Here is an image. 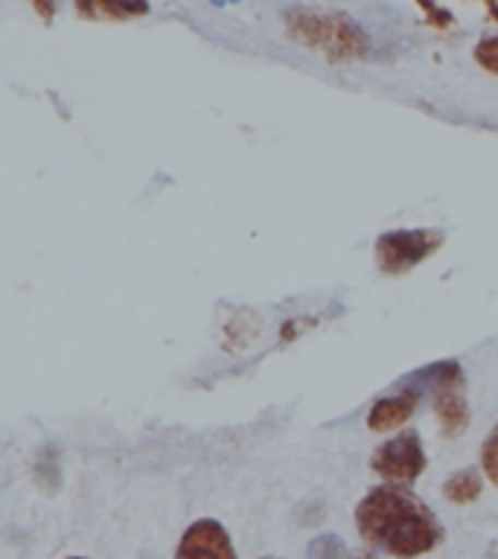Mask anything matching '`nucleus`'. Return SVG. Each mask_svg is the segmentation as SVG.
Listing matches in <instances>:
<instances>
[{
    "instance_id": "obj_1",
    "label": "nucleus",
    "mask_w": 498,
    "mask_h": 559,
    "mask_svg": "<svg viewBox=\"0 0 498 559\" xmlns=\"http://www.w3.org/2000/svg\"><path fill=\"white\" fill-rule=\"evenodd\" d=\"M358 536L393 559H414L446 539L431 507L400 484L374 487L356 507Z\"/></svg>"
},
{
    "instance_id": "obj_2",
    "label": "nucleus",
    "mask_w": 498,
    "mask_h": 559,
    "mask_svg": "<svg viewBox=\"0 0 498 559\" xmlns=\"http://www.w3.org/2000/svg\"><path fill=\"white\" fill-rule=\"evenodd\" d=\"M286 29L295 41L323 52L332 61H353L367 52V35L361 26L341 12L292 7L286 9Z\"/></svg>"
},
{
    "instance_id": "obj_3",
    "label": "nucleus",
    "mask_w": 498,
    "mask_h": 559,
    "mask_svg": "<svg viewBox=\"0 0 498 559\" xmlns=\"http://www.w3.org/2000/svg\"><path fill=\"white\" fill-rule=\"evenodd\" d=\"M440 230H388L376 239V262L384 274H405L443 245Z\"/></svg>"
},
{
    "instance_id": "obj_4",
    "label": "nucleus",
    "mask_w": 498,
    "mask_h": 559,
    "mask_svg": "<svg viewBox=\"0 0 498 559\" xmlns=\"http://www.w3.org/2000/svg\"><path fill=\"white\" fill-rule=\"evenodd\" d=\"M370 469L382 475L391 484H411L426 469V452L419 443V435L414 428L402 431L393 440H384L374 454H370Z\"/></svg>"
},
{
    "instance_id": "obj_5",
    "label": "nucleus",
    "mask_w": 498,
    "mask_h": 559,
    "mask_svg": "<svg viewBox=\"0 0 498 559\" xmlns=\"http://www.w3.org/2000/svg\"><path fill=\"white\" fill-rule=\"evenodd\" d=\"M175 559H236V550L216 519H199L183 531Z\"/></svg>"
},
{
    "instance_id": "obj_6",
    "label": "nucleus",
    "mask_w": 498,
    "mask_h": 559,
    "mask_svg": "<svg viewBox=\"0 0 498 559\" xmlns=\"http://www.w3.org/2000/svg\"><path fill=\"white\" fill-rule=\"evenodd\" d=\"M463 382L461 365L458 361H437V365H428L423 370H414L411 376H405L396 388L400 391H411L423 396V393H440V391H452Z\"/></svg>"
},
{
    "instance_id": "obj_7",
    "label": "nucleus",
    "mask_w": 498,
    "mask_h": 559,
    "mask_svg": "<svg viewBox=\"0 0 498 559\" xmlns=\"http://www.w3.org/2000/svg\"><path fill=\"white\" fill-rule=\"evenodd\" d=\"M419 405V396L411 391H400L393 396H382L376 402L370 414H367V426L370 431H391V428L402 426L405 419L414 417V411Z\"/></svg>"
},
{
    "instance_id": "obj_8",
    "label": "nucleus",
    "mask_w": 498,
    "mask_h": 559,
    "mask_svg": "<svg viewBox=\"0 0 498 559\" xmlns=\"http://www.w3.org/2000/svg\"><path fill=\"white\" fill-rule=\"evenodd\" d=\"M435 411L437 417H440V428H443L446 437L461 435L466 423H470V408H466V400L458 393V388L435 393Z\"/></svg>"
},
{
    "instance_id": "obj_9",
    "label": "nucleus",
    "mask_w": 498,
    "mask_h": 559,
    "mask_svg": "<svg viewBox=\"0 0 498 559\" xmlns=\"http://www.w3.org/2000/svg\"><path fill=\"white\" fill-rule=\"evenodd\" d=\"M443 496L452 501V504H472L475 498L481 496V475L478 469H458L454 475H449V480L443 484Z\"/></svg>"
},
{
    "instance_id": "obj_10",
    "label": "nucleus",
    "mask_w": 498,
    "mask_h": 559,
    "mask_svg": "<svg viewBox=\"0 0 498 559\" xmlns=\"http://www.w3.org/2000/svg\"><path fill=\"white\" fill-rule=\"evenodd\" d=\"M306 557L309 559H349V550L341 536H335V533H321V536H315V539L309 542Z\"/></svg>"
},
{
    "instance_id": "obj_11",
    "label": "nucleus",
    "mask_w": 498,
    "mask_h": 559,
    "mask_svg": "<svg viewBox=\"0 0 498 559\" xmlns=\"http://www.w3.org/2000/svg\"><path fill=\"white\" fill-rule=\"evenodd\" d=\"M481 469L489 478V484L498 487V426L489 431L484 445H481Z\"/></svg>"
},
{
    "instance_id": "obj_12",
    "label": "nucleus",
    "mask_w": 498,
    "mask_h": 559,
    "mask_svg": "<svg viewBox=\"0 0 498 559\" xmlns=\"http://www.w3.org/2000/svg\"><path fill=\"white\" fill-rule=\"evenodd\" d=\"M475 61L487 73L498 76V35H489V38L478 41V47H475Z\"/></svg>"
},
{
    "instance_id": "obj_13",
    "label": "nucleus",
    "mask_w": 498,
    "mask_h": 559,
    "mask_svg": "<svg viewBox=\"0 0 498 559\" xmlns=\"http://www.w3.org/2000/svg\"><path fill=\"white\" fill-rule=\"evenodd\" d=\"M79 12H91V15H96V12H103V15H111V17H126V15H143L146 12V7H122V3H94V7H79Z\"/></svg>"
},
{
    "instance_id": "obj_14",
    "label": "nucleus",
    "mask_w": 498,
    "mask_h": 559,
    "mask_svg": "<svg viewBox=\"0 0 498 559\" xmlns=\"http://www.w3.org/2000/svg\"><path fill=\"white\" fill-rule=\"evenodd\" d=\"M349 559H379V557H376L374 550H356Z\"/></svg>"
},
{
    "instance_id": "obj_15",
    "label": "nucleus",
    "mask_w": 498,
    "mask_h": 559,
    "mask_svg": "<svg viewBox=\"0 0 498 559\" xmlns=\"http://www.w3.org/2000/svg\"><path fill=\"white\" fill-rule=\"evenodd\" d=\"M489 559H498V548L493 550V554H489Z\"/></svg>"
},
{
    "instance_id": "obj_16",
    "label": "nucleus",
    "mask_w": 498,
    "mask_h": 559,
    "mask_svg": "<svg viewBox=\"0 0 498 559\" xmlns=\"http://www.w3.org/2000/svg\"><path fill=\"white\" fill-rule=\"evenodd\" d=\"M68 559H87V557H68Z\"/></svg>"
},
{
    "instance_id": "obj_17",
    "label": "nucleus",
    "mask_w": 498,
    "mask_h": 559,
    "mask_svg": "<svg viewBox=\"0 0 498 559\" xmlns=\"http://www.w3.org/2000/svg\"><path fill=\"white\" fill-rule=\"evenodd\" d=\"M265 559H274V557H265Z\"/></svg>"
}]
</instances>
